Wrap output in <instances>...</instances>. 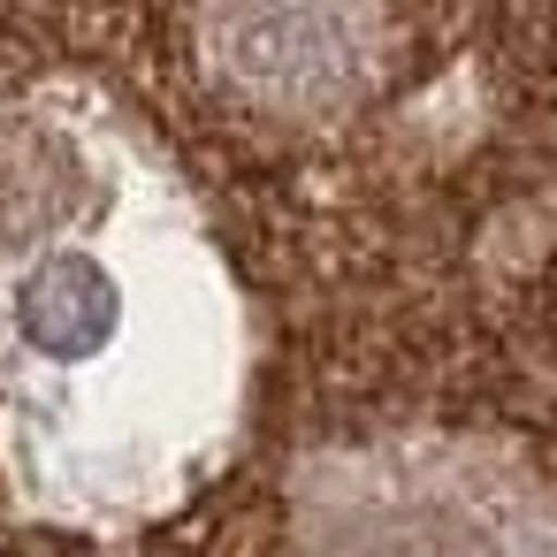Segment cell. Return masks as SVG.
Here are the masks:
<instances>
[{
  "instance_id": "obj_1",
  "label": "cell",
  "mask_w": 557,
  "mask_h": 557,
  "mask_svg": "<svg viewBox=\"0 0 557 557\" xmlns=\"http://www.w3.org/2000/svg\"><path fill=\"white\" fill-rule=\"evenodd\" d=\"M222 39L245 62V77L321 85L351 62L359 9L351 0H222Z\"/></svg>"
}]
</instances>
